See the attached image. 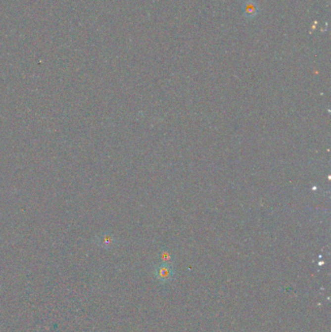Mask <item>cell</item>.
I'll use <instances>...</instances> for the list:
<instances>
[{
  "label": "cell",
  "mask_w": 331,
  "mask_h": 332,
  "mask_svg": "<svg viewBox=\"0 0 331 332\" xmlns=\"http://www.w3.org/2000/svg\"><path fill=\"white\" fill-rule=\"evenodd\" d=\"M243 12L246 18L251 19L256 16L258 12V6L255 0H247L243 5Z\"/></svg>",
  "instance_id": "1"
},
{
  "label": "cell",
  "mask_w": 331,
  "mask_h": 332,
  "mask_svg": "<svg viewBox=\"0 0 331 332\" xmlns=\"http://www.w3.org/2000/svg\"><path fill=\"white\" fill-rule=\"evenodd\" d=\"M171 273H172V270H171L170 266H168V265H161L157 269V275L161 279L169 278L171 276Z\"/></svg>",
  "instance_id": "2"
}]
</instances>
